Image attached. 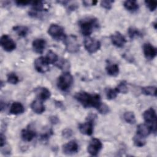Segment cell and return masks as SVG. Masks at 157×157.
I'll return each mask as SVG.
<instances>
[{
	"instance_id": "b9f144b4",
	"label": "cell",
	"mask_w": 157,
	"mask_h": 157,
	"mask_svg": "<svg viewBox=\"0 0 157 157\" xmlns=\"http://www.w3.org/2000/svg\"><path fill=\"white\" fill-rule=\"evenodd\" d=\"M97 1H83V4L85 6H95L97 4Z\"/></svg>"
},
{
	"instance_id": "1f68e13d",
	"label": "cell",
	"mask_w": 157,
	"mask_h": 157,
	"mask_svg": "<svg viewBox=\"0 0 157 157\" xmlns=\"http://www.w3.org/2000/svg\"><path fill=\"white\" fill-rule=\"evenodd\" d=\"M56 66L61 70H66L69 68V62L64 59H62L61 60L59 61V62L58 61V62L56 63Z\"/></svg>"
},
{
	"instance_id": "6da1fadb",
	"label": "cell",
	"mask_w": 157,
	"mask_h": 157,
	"mask_svg": "<svg viewBox=\"0 0 157 157\" xmlns=\"http://www.w3.org/2000/svg\"><path fill=\"white\" fill-rule=\"evenodd\" d=\"M74 98L85 108L94 107L98 110L102 103L99 94H91L84 91L76 93Z\"/></svg>"
},
{
	"instance_id": "ab89813d",
	"label": "cell",
	"mask_w": 157,
	"mask_h": 157,
	"mask_svg": "<svg viewBox=\"0 0 157 157\" xmlns=\"http://www.w3.org/2000/svg\"><path fill=\"white\" fill-rule=\"evenodd\" d=\"M78 7V6L77 4L76 3H73L71 4L68 5L67 6V10H69V12H72L75 10L76 9H77V8Z\"/></svg>"
},
{
	"instance_id": "603a6c76",
	"label": "cell",
	"mask_w": 157,
	"mask_h": 157,
	"mask_svg": "<svg viewBox=\"0 0 157 157\" xmlns=\"http://www.w3.org/2000/svg\"><path fill=\"white\" fill-rule=\"evenodd\" d=\"M13 30L17 33V34L21 37H26L29 32V29L28 27L22 25H17L13 27Z\"/></svg>"
},
{
	"instance_id": "f546056e",
	"label": "cell",
	"mask_w": 157,
	"mask_h": 157,
	"mask_svg": "<svg viewBox=\"0 0 157 157\" xmlns=\"http://www.w3.org/2000/svg\"><path fill=\"white\" fill-rule=\"evenodd\" d=\"M7 82L10 84L16 85L19 82V78L15 73L10 72L7 75Z\"/></svg>"
},
{
	"instance_id": "ffe728a7",
	"label": "cell",
	"mask_w": 157,
	"mask_h": 157,
	"mask_svg": "<svg viewBox=\"0 0 157 157\" xmlns=\"http://www.w3.org/2000/svg\"><path fill=\"white\" fill-rule=\"evenodd\" d=\"M25 112L23 105L20 102H13L10 107L9 113L11 115H18L22 114Z\"/></svg>"
},
{
	"instance_id": "d6a6232c",
	"label": "cell",
	"mask_w": 157,
	"mask_h": 157,
	"mask_svg": "<svg viewBox=\"0 0 157 157\" xmlns=\"http://www.w3.org/2000/svg\"><path fill=\"white\" fill-rule=\"evenodd\" d=\"M53 134V131L52 129H48L47 131H45L40 135V140L42 141H47L48 140L50 137Z\"/></svg>"
},
{
	"instance_id": "83f0119b",
	"label": "cell",
	"mask_w": 157,
	"mask_h": 157,
	"mask_svg": "<svg viewBox=\"0 0 157 157\" xmlns=\"http://www.w3.org/2000/svg\"><path fill=\"white\" fill-rule=\"evenodd\" d=\"M132 141L134 142V144L137 147H142L146 144L145 138L141 137L137 134L135 135L133 137Z\"/></svg>"
},
{
	"instance_id": "5bb4252c",
	"label": "cell",
	"mask_w": 157,
	"mask_h": 157,
	"mask_svg": "<svg viewBox=\"0 0 157 157\" xmlns=\"http://www.w3.org/2000/svg\"><path fill=\"white\" fill-rule=\"evenodd\" d=\"M143 52L145 57L148 59H153L157 54L156 47L150 43H145L144 44Z\"/></svg>"
},
{
	"instance_id": "ee69618b",
	"label": "cell",
	"mask_w": 157,
	"mask_h": 157,
	"mask_svg": "<svg viewBox=\"0 0 157 157\" xmlns=\"http://www.w3.org/2000/svg\"><path fill=\"white\" fill-rule=\"evenodd\" d=\"M0 105H1V110L2 111V110H3V109L5 108V107H6V104H5V102H4L2 101H1Z\"/></svg>"
},
{
	"instance_id": "f1b7e54d",
	"label": "cell",
	"mask_w": 157,
	"mask_h": 157,
	"mask_svg": "<svg viewBox=\"0 0 157 157\" xmlns=\"http://www.w3.org/2000/svg\"><path fill=\"white\" fill-rule=\"evenodd\" d=\"M115 88L117 90V91L118 92V93L126 94L128 92V88L127 86V83L124 80L120 82Z\"/></svg>"
},
{
	"instance_id": "52a82bcc",
	"label": "cell",
	"mask_w": 157,
	"mask_h": 157,
	"mask_svg": "<svg viewBox=\"0 0 157 157\" xmlns=\"http://www.w3.org/2000/svg\"><path fill=\"white\" fill-rule=\"evenodd\" d=\"M47 33L48 35L51 36V37L58 41L64 40L66 36L64 33V28L60 25L55 23L50 25L48 28Z\"/></svg>"
},
{
	"instance_id": "7c38bea8",
	"label": "cell",
	"mask_w": 157,
	"mask_h": 157,
	"mask_svg": "<svg viewBox=\"0 0 157 157\" xmlns=\"http://www.w3.org/2000/svg\"><path fill=\"white\" fill-rule=\"evenodd\" d=\"M62 151L64 154L67 155L75 154L78 151V145L76 141L71 140L63 145Z\"/></svg>"
},
{
	"instance_id": "5b68a950",
	"label": "cell",
	"mask_w": 157,
	"mask_h": 157,
	"mask_svg": "<svg viewBox=\"0 0 157 157\" xmlns=\"http://www.w3.org/2000/svg\"><path fill=\"white\" fill-rule=\"evenodd\" d=\"M66 50L70 53H77L80 50V44L77 37L73 34L66 36L64 40Z\"/></svg>"
},
{
	"instance_id": "4fadbf2b",
	"label": "cell",
	"mask_w": 157,
	"mask_h": 157,
	"mask_svg": "<svg viewBox=\"0 0 157 157\" xmlns=\"http://www.w3.org/2000/svg\"><path fill=\"white\" fill-rule=\"evenodd\" d=\"M110 40L113 45L118 48L123 47L126 43L125 37L119 31H116L110 36Z\"/></svg>"
},
{
	"instance_id": "277c9868",
	"label": "cell",
	"mask_w": 157,
	"mask_h": 157,
	"mask_svg": "<svg viewBox=\"0 0 157 157\" xmlns=\"http://www.w3.org/2000/svg\"><path fill=\"white\" fill-rule=\"evenodd\" d=\"M96 118L95 114L90 113L86 119V121L78 124L80 132L84 135L91 136L94 131V122Z\"/></svg>"
},
{
	"instance_id": "60d3db41",
	"label": "cell",
	"mask_w": 157,
	"mask_h": 157,
	"mask_svg": "<svg viewBox=\"0 0 157 157\" xmlns=\"http://www.w3.org/2000/svg\"><path fill=\"white\" fill-rule=\"evenodd\" d=\"M6 139L5 135H4L2 132H1V135H0V146H1V148H2L6 145Z\"/></svg>"
},
{
	"instance_id": "30bf717a",
	"label": "cell",
	"mask_w": 157,
	"mask_h": 157,
	"mask_svg": "<svg viewBox=\"0 0 157 157\" xmlns=\"http://www.w3.org/2000/svg\"><path fill=\"white\" fill-rule=\"evenodd\" d=\"M102 148L101 141L97 138H92L87 147V151L91 156H97Z\"/></svg>"
},
{
	"instance_id": "e575fe53",
	"label": "cell",
	"mask_w": 157,
	"mask_h": 157,
	"mask_svg": "<svg viewBox=\"0 0 157 157\" xmlns=\"http://www.w3.org/2000/svg\"><path fill=\"white\" fill-rule=\"evenodd\" d=\"M113 1L112 0H103L101 1L100 5L102 7L109 10L112 7V4L113 3Z\"/></svg>"
},
{
	"instance_id": "7a4b0ae2",
	"label": "cell",
	"mask_w": 157,
	"mask_h": 157,
	"mask_svg": "<svg viewBox=\"0 0 157 157\" xmlns=\"http://www.w3.org/2000/svg\"><path fill=\"white\" fill-rule=\"evenodd\" d=\"M82 34L86 37H89L93 31L99 28V22L98 19L94 17H86L80 19L78 22Z\"/></svg>"
},
{
	"instance_id": "74e56055",
	"label": "cell",
	"mask_w": 157,
	"mask_h": 157,
	"mask_svg": "<svg viewBox=\"0 0 157 157\" xmlns=\"http://www.w3.org/2000/svg\"><path fill=\"white\" fill-rule=\"evenodd\" d=\"M31 1H15V4H16V6H18V7H25L26 6L28 5L31 4Z\"/></svg>"
},
{
	"instance_id": "d590c367",
	"label": "cell",
	"mask_w": 157,
	"mask_h": 157,
	"mask_svg": "<svg viewBox=\"0 0 157 157\" xmlns=\"http://www.w3.org/2000/svg\"><path fill=\"white\" fill-rule=\"evenodd\" d=\"M61 134L63 137H64L66 139H68V138H70L71 137H72V136L73 135V131L71 129L67 128L64 129L62 131Z\"/></svg>"
},
{
	"instance_id": "4dcf8cb0",
	"label": "cell",
	"mask_w": 157,
	"mask_h": 157,
	"mask_svg": "<svg viewBox=\"0 0 157 157\" xmlns=\"http://www.w3.org/2000/svg\"><path fill=\"white\" fill-rule=\"evenodd\" d=\"M105 94L107 99L112 100L117 98L118 95V92L115 90V88H109L105 91Z\"/></svg>"
},
{
	"instance_id": "7bdbcfd3",
	"label": "cell",
	"mask_w": 157,
	"mask_h": 157,
	"mask_svg": "<svg viewBox=\"0 0 157 157\" xmlns=\"http://www.w3.org/2000/svg\"><path fill=\"white\" fill-rule=\"evenodd\" d=\"M55 104L56 107H58V108L62 109H63L64 108V105H63V102H61V101H55Z\"/></svg>"
},
{
	"instance_id": "ac0fdd59",
	"label": "cell",
	"mask_w": 157,
	"mask_h": 157,
	"mask_svg": "<svg viewBox=\"0 0 157 157\" xmlns=\"http://www.w3.org/2000/svg\"><path fill=\"white\" fill-rule=\"evenodd\" d=\"M35 92L39 99L45 101L48 99L51 96L50 91L46 87H39L36 88Z\"/></svg>"
},
{
	"instance_id": "2e32d148",
	"label": "cell",
	"mask_w": 157,
	"mask_h": 157,
	"mask_svg": "<svg viewBox=\"0 0 157 157\" xmlns=\"http://www.w3.org/2000/svg\"><path fill=\"white\" fill-rule=\"evenodd\" d=\"M32 47L33 50L39 54H42L46 47V41L42 38L36 39L32 42Z\"/></svg>"
},
{
	"instance_id": "7402d4cb",
	"label": "cell",
	"mask_w": 157,
	"mask_h": 157,
	"mask_svg": "<svg viewBox=\"0 0 157 157\" xmlns=\"http://www.w3.org/2000/svg\"><path fill=\"white\" fill-rule=\"evenodd\" d=\"M123 6L127 10H128L131 12H136L139 8V6L137 2L135 0L125 1L123 3Z\"/></svg>"
},
{
	"instance_id": "ba28073f",
	"label": "cell",
	"mask_w": 157,
	"mask_h": 157,
	"mask_svg": "<svg viewBox=\"0 0 157 157\" xmlns=\"http://www.w3.org/2000/svg\"><path fill=\"white\" fill-rule=\"evenodd\" d=\"M101 44L99 40L91 38L86 37L84 40V47L85 50L90 54L94 53L100 50Z\"/></svg>"
},
{
	"instance_id": "8d00e7d4",
	"label": "cell",
	"mask_w": 157,
	"mask_h": 157,
	"mask_svg": "<svg viewBox=\"0 0 157 157\" xmlns=\"http://www.w3.org/2000/svg\"><path fill=\"white\" fill-rule=\"evenodd\" d=\"M98 112L101 114H107L110 112V109L108 105L104 103H102L100 107L98 109Z\"/></svg>"
},
{
	"instance_id": "8fae6325",
	"label": "cell",
	"mask_w": 157,
	"mask_h": 157,
	"mask_svg": "<svg viewBox=\"0 0 157 157\" xmlns=\"http://www.w3.org/2000/svg\"><path fill=\"white\" fill-rule=\"evenodd\" d=\"M50 64L45 56H40L36 58L34 63L35 69L39 73H45L50 69Z\"/></svg>"
},
{
	"instance_id": "9a60e30c",
	"label": "cell",
	"mask_w": 157,
	"mask_h": 157,
	"mask_svg": "<svg viewBox=\"0 0 157 157\" xmlns=\"http://www.w3.org/2000/svg\"><path fill=\"white\" fill-rule=\"evenodd\" d=\"M151 132L153 133L152 128L147 123L139 124L137 126L136 134H137L141 137L145 138L147 136H148Z\"/></svg>"
},
{
	"instance_id": "d4e9b609",
	"label": "cell",
	"mask_w": 157,
	"mask_h": 157,
	"mask_svg": "<svg viewBox=\"0 0 157 157\" xmlns=\"http://www.w3.org/2000/svg\"><path fill=\"white\" fill-rule=\"evenodd\" d=\"M48 63L50 64H56L59 60V57L56 53L53 52L52 50L48 51L46 56H45Z\"/></svg>"
},
{
	"instance_id": "e0dca14e",
	"label": "cell",
	"mask_w": 157,
	"mask_h": 157,
	"mask_svg": "<svg viewBox=\"0 0 157 157\" xmlns=\"http://www.w3.org/2000/svg\"><path fill=\"white\" fill-rule=\"evenodd\" d=\"M20 136L23 141L31 142L36 136V132L31 128H27L21 130Z\"/></svg>"
},
{
	"instance_id": "cb8c5ba5",
	"label": "cell",
	"mask_w": 157,
	"mask_h": 157,
	"mask_svg": "<svg viewBox=\"0 0 157 157\" xmlns=\"http://www.w3.org/2000/svg\"><path fill=\"white\" fill-rule=\"evenodd\" d=\"M142 93L146 96H156V87L155 86H147L142 87Z\"/></svg>"
},
{
	"instance_id": "d6986e66",
	"label": "cell",
	"mask_w": 157,
	"mask_h": 157,
	"mask_svg": "<svg viewBox=\"0 0 157 157\" xmlns=\"http://www.w3.org/2000/svg\"><path fill=\"white\" fill-rule=\"evenodd\" d=\"M31 109L36 114H42L45 110V105L42 101L37 99L34 100L31 104Z\"/></svg>"
},
{
	"instance_id": "f6af8a7d",
	"label": "cell",
	"mask_w": 157,
	"mask_h": 157,
	"mask_svg": "<svg viewBox=\"0 0 157 157\" xmlns=\"http://www.w3.org/2000/svg\"><path fill=\"white\" fill-rule=\"evenodd\" d=\"M152 25L154 26V28L156 29V21H154L152 23Z\"/></svg>"
},
{
	"instance_id": "484cf974",
	"label": "cell",
	"mask_w": 157,
	"mask_h": 157,
	"mask_svg": "<svg viewBox=\"0 0 157 157\" xmlns=\"http://www.w3.org/2000/svg\"><path fill=\"white\" fill-rule=\"evenodd\" d=\"M123 119L124 121L131 124H134L136 121V116L134 113V112L131 111H127L125 112L123 114Z\"/></svg>"
},
{
	"instance_id": "8992f818",
	"label": "cell",
	"mask_w": 157,
	"mask_h": 157,
	"mask_svg": "<svg viewBox=\"0 0 157 157\" xmlns=\"http://www.w3.org/2000/svg\"><path fill=\"white\" fill-rule=\"evenodd\" d=\"M143 118L148 124H149L153 131V133L156 132V113L153 107H150L143 113Z\"/></svg>"
},
{
	"instance_id": "44dd1931",
	"label": "cell",
	"mask_w": 157,
	"mask_h": 157,
	"mask_svg": "<svg viewBox=\"0 0 157 157\" xmlns=\"http://www.w3.org/2000/svg\"><path fill=\"white\" fill-rule=\"evenodd\" d=\"M105 70L107 74L112 77H116L120 72L119 66L116 63H108L105 67Z\"/></svg>"
},
{
	"instance_id": "4316f807",
	"label": "cell",
	"mask_w": 157,
	"mask_h": 157,
	"mask_svg": "<svg viewBox=\"0 0 157 157\" xmlns=\"http://www.w3.org/2000/svg\"><path fill=\"white\" fill-rule=\"evenodd\" d=\"M128 34L129 37L131 39H133L136 37H141L142 36L140 31L133 26H130L128 29Z\"/></svg>"
},
{
	"instance_id": "f35d334b",
	"label": "cell",
	"mask_w": 157,
	"mask_h": 157,
	"mask_svg": "<svg viewBox=\"0 0 157 157\" xmlns=\"http://www.w3.org/2000/svg\"><path fill=\"white\" fill-rule=\"evenodd\" d=\"M49 121L50 122L53 124H56L57 123H59V118H58V117L56 116H55V115H53V116H51L49 117Z\"/></svg>"
},
{
	"instance_id": "3957f363",
	"label": "cell",
	"mask_w": 157,
	"mask_h": 157,
	"mask_svg": "<svg viewBox=\"0 0 157 157\" xmlns=\"http://www.w3.org/2000/svg\"><path fill=\"white\" fill-rule=\"evenodd\" d=\"M73 82V77L71 73L68 71L64 72L58 77L56 82V85L60 90L66 91L71 87Z\"/></svg>"
},
{
	"instance_id": "836d02e7",
	"label": "cell",
	"mask_w": 157,
	"mask_h": 157,
	"mask_svg": "<svg viewBox=\"0 0 157 157\" xmlns=\"http://www.w3.org/2000/svg\"><path fill=\"white\" fill-rule=\"evenodd\" d=\"M145 4L151 12H153L157 7V1H145Z\"/></svg>"
},
{
	"instance_id": "9c48e42d",
	"label": "cell",
	"mask_w": 157,
	"mask_h": 157,
	"mask_svg": "<svg viewBox=\"0 0 157 157\" xmlns=\"http://www.w3.org/2000/svg\"><path fill=\"white\" fill-rule=\"evenodd\" d=\"M0 44L2 48L7 52H11L16 48V43L7 34H3L0 39Z\"/></svg>"
}]
</instances>
